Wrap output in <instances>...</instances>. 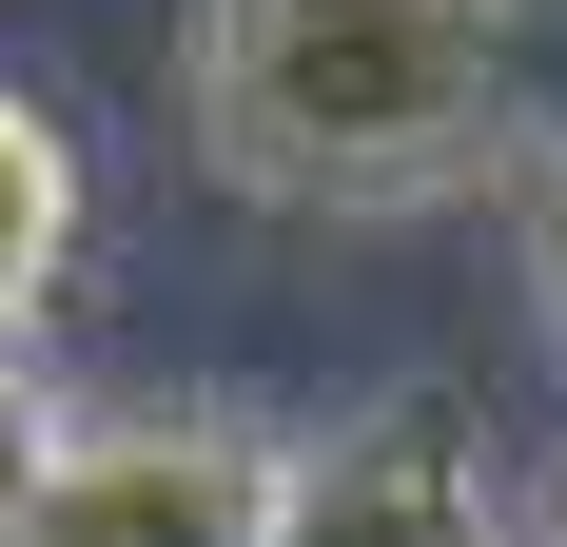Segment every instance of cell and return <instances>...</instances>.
<instances>
[{
	"label": "cell",
	"instance_id": "7a4b0ae2",
	"mask_svg": "<svg viewBox=\"0 0 567 547\" xmlns=\"http://www.w3.org/2000/svg\"><path fill=\"white\" fill-rule=\"evenodd\" d=\"M255 547H528V489L470 391H372L333 431H275V528Z\"/></svg>",
	"mask_w": 567,
	"mask_h": 547
},
{
	"label": "cell",
	"instance_id": "277c9868",
	"mask_svg": "<svg viewBox=\"0 0 567 547\" xmlns=\"http://www.w3.org/2000/svg\"><path fill=\"white\" fill-rule=\"evenodd\" d=\"M99 255V157H79V117L40 79H0V352H40L59 293Z\"/></svg>",
	"mask_w": 567,
	"mask_h": 547
},
{
	"label": "cell",
	"instance_id": "8992f818",
	"mask_svg": "<svg viewBox=\"0 0 567 547\" xmlns=\"http://www.w3.org/2000/svg\"><path fill=\"white\" fill-rule=\"evenodd\" d=\"M528 293H548V332H567V137H548V176H528Z\"/></svg>",
	"mask_w": 567,
	"mask_h": 547
},
{
	"label": "cell",
	"instance_id": "6da1fadb",
	"mask_svg": "<svg viewBox=\"0 0 567 547\" xmlns=\"http://www.w3.org/2000/svg\"><path fill=\"white\" fill-rule=\"evenodd\" d=\"M176 117L255 216H451L528 176V0H196Z\"/></svg>",
	"mask_w": 567,
	"mask_h": 547
},
{
	"label": "cell",
	"instance_id": "5b68a950",
	"mask_svg": "<svg viewBox=\"0 0 567 547\" xmlns=\"http://www.w3.org/2000/svg\"><path fill=\"white\" fill-rule=\"evenodd\" d=\"M40 450H59V391H40V352H0V547H20V489H40Z\"/></svg>",
	"mask_w": 567,
	"mask_h": 547
},
{
	"label": "cell",
	"instance_id": "3957f363",
	"mask_svg": "<svg viewBox=\"0 0 567 547\" xmlns=\"http://www.w3.org/2000/svg\"><path fill=\"white\" fill-rule=\"evenodd\" d=\"M275 528V431L255 411H59L20 547H255Z\"/></svg>",
	"mask_w": 567,
	"mask_h": 547
},
{
	"label": "cell",
	"instance_id": "52a82bcc",
	"mask_svg": "<svg viewBox=\"0 0 567 547\" xmlns=\"http://www.w3.org/2000/svg\"><path fill=\"white\" fill-rule=\"evenodd\" d=\"M528 547H567V469H548V508H528Z\"/></svg>",
	"mask_w": 567,
	"mask_h": 547
}]
</instances>
